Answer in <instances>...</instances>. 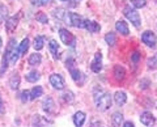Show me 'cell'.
<instances>
[{
  "mask_svg": "<svg viewBox=\"0 0 157 127\" xmlns=\"http://www.w3.org/2000/svg\"><path fill=\"white\" fill-rule=\"evenodd\" d=\"M41 62H42V56L37 52H34L29 56V64L30 66H38V64H41Z\"/></svg>",
  "mask_w": 157,
  "mask_h": 127,
  "instance_id": "cell-21",
  "label": "cell"
},
{
  "mask_svg": "<svg viewBox=\"0 0 157 127\" xmlns=\"http://www.w3.org/2000/svg\"><path fill=\"white\" fill-rule=\"evenodd\" d=\"M43 93V89H42V87H34L32 92H30V100H36L38 98V97H41Z\"/></svg>",
  "mask_w": 157,
  "mask_h": 127,
  "instance_id": "cell-23",
  "label": "cell"
},
{
  "mask_svg": "<svg viewBox=\"0 0 157 127\" xmlns=\"http://www.w3.org/2000/svg\"><path fill=\"white\" fill-rule=\"evenodd\" d=\"M105 41L107 42V45H110V46H114L115 45V34L114 33H107L106 36H105Z\"/></svg>",
  "mask_w": 157,
  "mask_h": 127,
  "instance_id": "cell-29",
  "label": "cell"
},
{
  "mask_svg": "<svg viewBox=\"0 0 157 127\" xmlns=\"http://www.w3.org/2000/svg\"><path fill=\"white\" fill-rule=\"evenodd\" d=\"M85 122V113H82V111H77L73 115V123H75L76 127H81L84 125Z\"/></svg>",
  "mask_w": 157,
  "mask_h": 127,
  "instance_id": "cell-12",
  "label": "cell"
},
{
  "mask_svg": "<svg viewBox=\"0 0 157 127\" xmlns=\"http://www.w3.org/2000/svg\"><path fill=\"white\" fill-rule=\"evenodd\" d=\"M139 59H140V54L137 52V51H135V52H132V54H131V60L137 62Z\"/></svg>",
  "mask_w": 157,
  "mask_h": 127,
  "instance_id": "cell-35",
  "label": "cell"
},
{
  "mask_svg": "<svg viewBox=\"0 0 157 127\" xmlns=\"http://www.w3.org/2000/svg\"><path fill=\"white\" fill-rule=\"evenodd\" d=\"M59 37H60L62 42L64 43V45H67V46L73 47V46L76 45V38H75V36H73L71 32H68L67 29H60V30H59Z\"/></svg>",
  "mask_w": 157,
  "mask_h": 127,
  "instance_id": "cell-3",
  "label": "cell"
},
{
  "mask_svg": "<svg viewBox=\"0 0 157 127\" xmlns=\"http://www.w3.org/2000/svg\"><path fill=\"white\" fill-rule=\"evenodd\" d=\"M90 68L93 72H100L102 70V55L101 52H96L94 59L90 63Z\"/></svg>",
  "mask_w": 157,
  "mask_h": 127,
  "instance_id": "cell-8",
  "label": "cell"
},
{
  "mask_svg": "<svg viewBox=\"0 0 157 127\" xmlns=\"http://www.w3.org/2000/svg\"><path fill=\"white\" fill-rule=\"evenodd\" d=\"M32 123H33V127H46L48 122L46 119H43V117L41 115H34Z\"/></svg>",
  "mask_w": 157,
  "mask_h": 127,
  "instance_id": "cell-15",
  "label": "cell"
},
{
  "mask_svg": "<svg viewBox=\"0 0 157 127\" xmlns=\"http://www.w3.org/2000/svg\"><path fill=\"white\" fill-rule=\"evenodd\" d=\"M18 85H20V75L17 72H13L11 79H9V87H11L12 89H17Z\"/></svg>",
  "mask_w": 157,
  "mask_h": 127,
  "instance_id": "cell-18",
  "label": "cell"
},
{
  "mask_svg": "<svg viewBox=\"0 0 157 127\" xmlns=\"http://www.w3.org/2000/svg\"><path fill=\"white\" fill-rule=\"evenodd\" d=\"M126 76V70L122 66H115L114 67V77L117 80H123Z\"/></svg>",
  "mask_w": 157,
  "mask_h": 127,
  "instance_id": "cell-16",
  "label": "cell"
},
{
  "mask_svg": "<svg viewBox=\"0 0 157 127\" xmlns=\"http://www.w3.org/2000/svg\"><path fill=\"white\" fill-rule=\"evenodd\" d=\"M63 101L64 102H72L73 101V93L72 92H66V93L63 94Z\"/></svg>",
  "mask_w": 157,
  "mask_h": 127,
  "instance_id": "cell-32",
  "label": "cell"
},
{
  "mask_svg": "<svg viewBox=\"0 0 157 127\" xmlns=\"http://www.w3.org/2000/svg\"><path fill=\"white\" fill-rule=\"evenodd\" d=\"M123 13H124V16L131 21V24H134L136 28L140 26V16L135 9H132L131 7H126L123 9Z\"/></svg>",
  "mask_w": 157,
  "mask_h": 127,
  "instance_id": "cell-4",
  "label": "cell"
},
{
  "mask_svg": "<svg viewBox=\"0 0 157 127\" xmlns=\"http://www.w3.org/2000/svg\"><path fill=\"white\" fill-rule=\"evenodd\" d=\"M147 2L145 0H131V6L134 8H143L145 7Z\"/></svg>",
  "mask_w": 157,
  "mask_h": 127,
  "instance_id": "cell-30",
  "label": "cell"
},
{
  "mask_svg": "<svg viewBox=\"0 0 157 127\" xmlns=\"http://www.w3.org/2000/svg\"><path fill=\"white\" fill-rule=\"evenodd\" d=\"M2 45H3V42H2V37H0V47H2Z\"/></svg>",
  "mask_w": 157,
  "mask_h": 127,
  "instance_id": "cell-39",
  "label": "cell"
},
{
  "mask_svg": "<svg viewBox=\"0 0 157 127\" xmlns=\"http://www.w3.org/2000/svg\"><path fill=\"white\" fill-rule=\"evenodd\" d=\"M90 127H100V123H93Z\"/></svg>",
  "mask_w": 157,
  "mask_h": 127,
  "instance_id": "cell-38",
  "label": "cell"
},
{
  "mask_svg": "<svg viewBox=\"0 0 157 127\" xmlns=\"http://www.w3.org/2000/svg\"><path fill=\"white\" fill-rule=\"evenodd\" d=\"M63 2H66V0H63Z\"/></svg>",
  "mask_w": 157,
  "mask_h": 127,
  "instance_id": "cell-41",
  "label": "cell"
},
{
  "mask_svg": "<svg viewBox=\"0 0 157 127\" xmlns=\"http://www.w3.org/2000/svg\"><path fill=\"white\" fill-rule=\"evenodd\" d=\"M54 17L58 18V20H63V18H66V11L63 8H58V9H54Z\"/></svg>",
  "mask_w": 157,
  "mask_h": 127,
  "instance_id": "cell-25",
  "label": "cell"
},
{
  "mask_svg": "<svg viewBox=\"0 0 157 127\" xmlns=\"http://www.w3.org/2000/svg\"><path fill=\"white\" fill-rule=\"evenodd\" d=\"M28 48H29V40L25 38V40L21 42V45L18 46V52L20 54H25L28 51Z\"/></svg>",
  "mask_w": 157,
  "mask_h": 127,
  "instance_id": "cell-28",
  "label": "cell"
},
{
  "mask_svg": "<svg viewBox=\"0 0 157 127\" xmlns=\"http://www.w3.org/2000/svg\"><path fill=\"white\" fill-rule=\"evenodd\" d=\"M36 18H37V21H39V22H42V24H47V16L43 12H38L37 14H36Z\"/></svg>",
  "mask_w": 157,
  "mask_h": 127,
  "instance_id": "cell-31",
  "label": "cell"
},
{
  "mask_svg": "<svg viewBox=\"0 0 157 127\" xmlns=\"http://www.w3.org/2000/svg\"><path fill=\"white\" fill-rule=\"evenodd\" d=\"M93 98H94L97 109L101 111H106L111 106V96L104 88L96 87L93 90Z\"/></svg>",
  "mask_w": 157,
  "mask_h": 127,
  "instance_id": "cell-1",
  "label": "cell"
},
{
  "mask_svg": "<svg viewBox=\"0 0 157 127\" xmlns=\"http://www.w3.org/2000/svg\"><path fill=\"white\" fill-rule=\"evenodd\" d=\"M17 22H18V18L14 16V17H9L8 20L6 21V29L8 33H13L14 30H16L17 28Z\"/></svg>",
  "mask_w": 157,
  "mask_h": 127,
  "instance_id": "cell-10",
  "label": "cell"
},
{
  "mask_svg": "<svg viewBox=\"0 0 157 127\" xmlns=\"http://www.w3.org/2000/svg\"><path fill=\"white\" fill-rule=\"evenodd\" d=\"M140 121H141V123L145 125L147 127H152L155 125V117L152 113H149V111H144L140 117Z\"/></svg>",
  "mask_w": 157,
  "mask_h": 127,
  "instance_id": "cell-9",
  "label": "cell"
},
{
  "mask_svg": "<svg viewBox=\"0 0 157 127\" xmlns=\"http://www.w3.org/2000/svg\"><path fill=\"white\" fill-rule=\"evenodd\" d=\"M30 2L34 4V6H45V4L50 3L51 0H30Z\"/></svg>",
  "mask_w": 157,
  "mask_h": 127,
  "instance_id": "cell-33",
  "label": "cell"
},
{
  "mask_svg": "<svg viewBox=\"0 0 157 127\" xmlns=\"http://www.w3.org/2000/svg\"><path fill=\"white\" fill-rule=\"evenodd\" d=\"M18 47H16V41L11 40L8 43V47L3 56V63H2V72H4L8 67V62L11 60V63H16L18 59Z\"/></svg>",
  "mask_w": 157,
  "mask_h": 127,
  "instance_id": "cell-2",
  "label": "cell"
},
{
  "mask_svg": "<svg viewBox=\"0 0 157 127\" xmlns=\"http://www.w3.org/2000/svg\"><path fill=\"white\" fill-rule=\"evenodd\" d=\"M115 29L121 34H123V36H127V34H128V25H127L124 21H118L115 24Z\"/></svg>",
  "mask_w": 157,
  "mask_h": 127,
  "instance_id": "cell-17",
  "label": "cell"
},
{
  "mask_svg": "<svg viewBox=\"0 0 157 127\" xmlns=\"http://www.w3.org/2000/svg\"><path fill=\"white\" fill-rule=\"evenodd\" d=\"M0 107H2V98H0Z\"/></svg>",
  "mask_w": 157,
  "mask_h": 127,
  "instance_id": "cell-40",
  "label": "cell"
},
{
  "mask_svg": "<svg viewBox=\"0 0 157 127\" xmlns=\"http://www.w3.org/2000/svg\"><path fill=\"white\" fill-rule=\"evenodd\" d=\"M70 74L72 76V79L75 80V81H80L81 80V72L77 70V68H70Z\"/></svg>",
  "mask_w": 157,
  "mask_h": 127,
  "instance_id": "cell-26",
  "label": "cell"
},
{
  "mask_svg": "<svg viewBox=\"0 0 157 127\" xmlns=\"http://www.w3.org/2000/svg\"><path fill=\"white\" fill-rule=\"evenodd\" d=\"M43 110L47 111V113H54V107H55V104H54V101L51 97H47V98H45V101H43Z\"/></svg>",
  "mask_w": 157,
  "mask_h": 127,
  "instance_id": "cell-14",
  "label": "cell"
},
{
  "mask_svg": "<svg viewBox=\"0 0 157 127\" xmlns=\"http://www.w3.org/2000/svg\"><path fill=\"white\" fill-rule=\"evenodd\" d=\"M147 64H148L151 70H156L157 68V54H155V55H152V58H149Z\"/></svg>",
  "mask_w": 157,
  "mask_h": 127,
  "instance_id": "cell-27",
  "label": "cell"
},
{
  "mask_svg": "<svg viewBox=\"0 0 157 127\" xmlns=\"http://www.w3.org/2000/svg\"><path fill=\"white\" fill-rule=\"evenodd\" d=\"M123 127H135V126H134L132 122H126V123L123 125Z\"/></svg>",
  "mask_w": 157,
  "mask_h": 127,
  "instance_id": "cell-37",
  "label": "cell"
},
{
  "mask_svg": "<svg viewBox=\"0 0 157 127\" xmlns=\"http://www.w3.org/2000/svg\"><path fill=\"white\" fill-rule=\"evenodd\" d=\"M43 42H45V38H43L42 36H38L36 37V40H34V48H36L37 51L39 50H42V47H43Z\"/></svg>",
  "mask_w": 157,
  "mask_h": 127,
  "instance_id": "cell-24",
  "label": "cell"
},
{
  "mask_svg": "<svg viewBox=\"0 0 157 127\" xmlns=\"http://www.w3.org/2000/svg\"><path fill=\"white\" fill-rule=\"evenodd\" d=\"M39 77H41L39 72L36 71V70H33V71H30V72H29V74L26 75V80H28L29 83H36V81L39 80Z\"/></svg>",
  "mask_w": 157,
  "mask_h": 127,
  "instance_id": "cell-22",
  "label": "cell"
},
{
  "mask_svg": "<svg viewBox=\"0 0 157 127\" xmlns=\"http://www.w3.org/2000/svg\"><path fill=\"white\" fill-rule=\"evenodd\" d=\"M122 122H123V115H122L121 113H118V111H117V113L113 114V117H111L113 126H114V127H121Z\"/></svg>",
  "mask_w": 157,
  "mask_h": 127,
  "instance_id": "cell-20",
  "label": "cell"
},
{
  "mask_svg": "<svg viewBox=\"0 0 157 127\" xmlns=\"http://www.w3.org/2000/svg\"><path fill=\"white\" fill-rule=\"evenodd\" d=\"M48 48H50V51L52 54V56L55 58V59H58V52H59V46H58V42L55 40H50V42H48Z\"/></svg>",
  "mask_w": 157,
  "mask_h": 127,
  "instance_id": "cell-19",
  "label": "cell"
},
{
  "mask_svg": "<svg viewBox=\"0 0 157 127\" xmlns=\"http://www.w3.org/2000/svg\"><path fill=\"white\" fill-rule=\"evenodd\" d=\"M78 2H80V0H68V3H70L68 6H70L71 8H73V7H76V6H77Z\"/></svg>",
  "mask_w": 157,
  "mask_h": 127,
  "instance_id": "cell-36",
  "label": "cell"
},
{
  "mask_svg": "<svg viewBox=\"0 0 157 127\" xmlns=\"http://www.w3.org/2000/svg\"><path fill=\"white\" fill-rule=\"evenodd\" d=\"M84 28L86 29L88 32L90 33H96V32H100V24H97L96 21H89V20H85L84 21Z\"/></svg>",
  "mask_w": 157,
  "mask_h": 127,
  "instance_id": "cell-11",
  "label": "cell"
},
{
  "mask_svg": "<svg viewBox=\"0 0 157 127\" xmlns=\"http://www.w3.org/2000/svg\"><path fill=\"white\" fill-rule=\"evenodd\" d=\"M114 100H115V104L117 105H124L126 101H127V96L123 90H118L117 93L114 94Z\"/></svg>",
  "mask_w": 157,
  "mask_h": 127,
  "instance_id": "cell-13",
  "label": "cell"
},
{
  "mask_svg": "<svg viewBox=\"0 0 157 127\" xmlns=\"http://www.w3.org/2000/svg\"><path fill=\"white\" fill-rule=\"evenodd\" d=\"M67 21L70 22V25L75 26V28H84V20H82L81 16H78L77 13H73V12H70L66 16Z\"/></svg>",
  "mask_w": 157,
  "mask_h": 127,
  "instance_id": "cell-5",
  "label": "cell"
},
{
  "mask_svg": "<svg viewBox=\"0 0 157 127\" xmlns=\"http://www.w3.org/2000/svg\"><path fill=\"white\" fill-rule=\"evenodd\" d=\"M50 83H51V85L58 90H60V89L64 88V79L58 74H52L50 76Z\"/></svg>",
  "mask_w": 157,
  "mask_h": 127,
  "instance_id": "cell-7",
  "label": "cell"
},
{
  "mask_svg": "<svg viewBox=\"0 0 157 127\" xmlns=\"http://www.w3.org/2000/svg\"><path fill=\"white\" fill-rule=\"evenodd\" d=\"M28 100H30V93H29L28 90H24L21 93V101L22 102H26Z\"/></svg>",
  "mask_w": 157,
  "mask_h": 127,
  "instance_id": "cell-34",
  "label": "cell"
},
{
  "mask_svg": "<svg viewBox=\"0 0 157 127\" xmlns=\"http://www.w3.org/2000/svg\"><path fill=\"white\" fill-rule=\"evenodd\" d=\"M141 41H143L147 46L155 47L156 46V41H157L156 34L153 32H151V30H145L143 33V36H141Z\"/></svg>",
  "mask_w": 157,
  "mask_h": 127,
  "instance_id": "cell-6",
  "label": "cell"
}]
</instances>
